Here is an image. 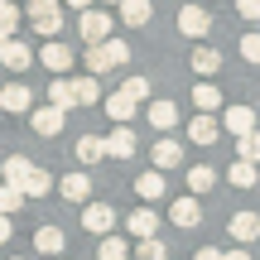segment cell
Wrapping results in <instances>:
<instances>
[{
  "instance_id": "obj_1",
  "label": "cell",
  "mask_w": 260,
  "mask_h": 260,
  "mask_svg": "<svg viewBox=\"0 0 260 260\" xmlns=\"http://www.w3.org/2000/svg\"><path fill=\"white\" fill-rule=\"evenodd\" d=\"M125 58H130L125 39H102V44H87V68H92V77H96V73H111V68L125 63Z\"/></svg>"
},
{
  "instance_id": "obj_2",
  "label": "cell",
  "mask_w": 260,
  "mask_h": 260,
  "mask_svg": "<svg viewBox=\"0 0 260 260\" xmlns=\"http://www.w3.org/2000/svg\"><path fill=\"white\" fill-rule=\"evenodd\" d=\"M19 15H24L44 39H53V34H58V24H63V5H58V0H29Z\"/></svg>"
},
{
  "instance_id": "obj_3",
  "label": "cell",
  "mask_w": 260,
  "mask_h": 260,
  "mask_svg": "<svg viewBox=\"0 0 260 260\" xmlns=\"http://www.w3.org/2000/svg\"><path fill=\"white\" fill-rule=\"evenodd\" d=\"M77 29H82L87 44H102V39H111V15L87 5V10H77Z\"/></svg>"
},
{
  "instance_id": "obj_4",
  "label": "cell",
  "mask_w": 260,
  "mask_h": 260,
  "mask_svg": "<svg viewBox=\"0 0 260 260\" xmlns=\"http://www.w3.org/2000/svg\"><path fill=\"white\" fill-rule=\"evenodd\" d=\"M82 226H87L92 236H111V226H116V207H106V203H87Z\"/></svg>"
},
{
  "instance_id": "obj_5",
  "label": "cell",
  "mask_w": 260,
  "mask_h": 260,
  "mask_svg": "<svg viewBox=\"0 0 260 260\" xmlns=\"http://www.w3.org/2000/svg\"><path fill=\"white\" fill-rule=\"evenodd\" d=\"M102 149L111 159H130V154H135V130H130V125H116L111 135H102Z\"/></svg>"
},
{
  "instance_id": "obj_6",
  "label": "cell",
  "mask_w": 260,
  "mask_h": 260,
  "mask_svg": "<svg viewBox=\"0 0 260 260\" xmlns=\"http://www.w3.org/2000/svg\"><path fill=\"white\" fill-rule=\"evenodd\" d=\"M29 106H34V92H29L24 82H5V92H0V111L19 116V111H29Z\"/></svg>"
},
{
  "instance_id": "obj_7",
  "label": "cell",
  "mask_w": 260,
  "mask_h": 260,
  "mask_svg": "<svg viewBox=\"0 0 260 260\" xmlns=\"http://www.w3.org/2000/svg\"><path fill=\"white\" fill-rule=\"evenodd\" d=\"M178 29H183L188 39H203L207 29H212V15H207L203 5H183V15H178Z\"/></svg>"
},
{
  "instance_id": "obj_8",
  "label": "cell",
  "mask_w": 260,
  "mask_h": 260,
  "mask_svg": "<svg viewBox=\"0 0 260 260\" xmlns=\"http://www.w3.org/2000/svg\"><path fill=\"white\" fill-rule=\"evenodd\" d=\"M29 121H34V135L53 140L58 130H63V111H58V106H39V111H29Z\"/></svg>"
},
{
  "instance_id": "obj_9",
  "label": "cell",
  "mask_w": 260,
  "mask_h": 260,
  "mask_svg": "<svg viewBox=\"0 0 260 260\" xmlns=\"http://www.w3.org/2000/svg\"><path fill=\"white\" fill-rule=\"evenodd\" d=\"M0 63H5L10 73H24V68L34 63V53H29V48L19 44V39H5V44H0Z\"/></svg>"
},
{
  "instance_id": "obj_10",
  "label": "cell",
  "mask_w": 260,
  "mask_h": 260,
  "mask_svg": "<svg viewBox=\"0 0 260 260\" xmlns=\"http://www.w3.org/2000/svg\"><path fill=\"white\" fill-rule=\"evenodd\" d=\"M178 164H183V145L169 140V135H159V145H154V169L164 174V169H178Z\"/></svg>"
},
{
  "instance_id": "obj_11",
  "label": "cell",
  "mask_w": 260,
  "mask_h": 260,
  "mask_svg": "<svg viewBox=\"0 0 260 260\" xmlns=\"http://www.w3.org/2000/svg\"><path fill=\"white\" fill-rule=\"evenodd\" d=\"M188 63H193V73H198V77H212L217 68H222V53H217L212 44H198V48H193V58H188Z\"/></svg>"
},
{
  "instance_id": "obj_12",
  "label": "cell",
  "mask_w": 260,
  "mask_h": 260,
  "mask_svg": "<svg viewBox=\"0 0 260 260\" xmlns=\"http://www.w3.org/2000/svg\"><path fill=\"white\" fill-rule=\"evenodd\" d=\"M0 174H5V188H24V183H29V174H34V164H29L24 154H10Z\"/></svg>"
},
{
  "instance_id": "obj_13",
  "label": "cell",
  "mask_w": 260,
  "mask_h": 260,
  "mask_svg": "<svg viewBox=\"0 0 260 260\" xmlns=\"http://www.w3.org/2000/svg\"><path fill=\"white\" fill-rule=\"evenodd\" d=\"M121 5V19L130 29H145L149 24V10H154V0H116Z\"/></svg>"
},
{
  "instance_id": "obj_14",
  "label": "cell",
  "mask_w": 260,
  "mask_h": 260,
  "mask_svg": "<svg viewBox=\"0 0 260 260\" xmlns=\"http://www.w3.org/2000/svg\"><path fill=\"white\" fill-rule=\"evenodd\" d=\"M39 58H44L48 73H68V68H73V48H68V44H44Z\"/></svg>"
},
{
  "instance_id": "obj_15",
  "label": "cell",
  "mask_w": 260,
  "mask_h": 260,
  "mask_svg": "<svg viewBox=\"0 0 260 260\" xmlns=\"http://www.w3.org/2000/svg\"><path fill=\"white\" fill-rule=\"evenodd\" d=\"M222 125L232 130V135H246V130H255V111H251V106H226Z\"/></svg>"
},
{
  "instance_id": "obj_16",
  "label": "cell",
  "mask_w": 260,
  "mask_h": 260,
  "mask_svg": "<svg viewBox=\"0 0 260 260\" xmlns=\"http://www.w3.org/2000/svg\"><path fill=\"white\" fill-rule=\"evenodd\" d=\"M58 188H63L68 203H87V193H92V174H68Z\"/></svg>"
},
{
  "instance_id": "obj_17",
  "label": "cell",
  "mask_w": 260,
  "mask_h": 260,
  "mask_svg": "<svg viewBox=\"0 0 260 260\" xmlns=\"http://www.w3.org/2000/svg\"><path fill=\"white\" fill-rule=\"evenodd\" d=\"M188 140H193V145H217V140H222V125L207 121V116H198V121L188 125Z\"/></svg>"
},
{
  "instance_id": "obj_18",
  "label": "cell",
  "mask_w": 260,
  "mask_h": 260,
  "mask_svg": "<svg viewBox=\"0 0 260 260\" xmlns=\"http://www.w3.org/2000/svg\"><path fill=\"white\" fill-rule=\"evenodd\" d=\"M149 125L154 130H174L178 125V106L174 102H149Z\"/></svg>"
},
{
  "instance_id": "obj_19",
  "label": "cell",
  "mask_w": 260,
  "mask_h": 260,
  "mask_svg": "<svg viewBox=\"0 0 260 260\" xmlns=\"http://www.w3.org/2000/svg\"><path fill=\"white\" fill-rule=\"evenodd\" d=\"M169 217H174V226H198V198H178L174 207H169Z\"/></svg>"
},
{
  "instance_id": "obj_20",
  "label": "cell",
  "mask_w": 260,
  "mask_h": 260,
  "mask_svg": "<svg viewBox=\"0 0 260 260\" xmlns=\"http://www.w3.org/2000/svg\"><path fill=\"white\" fill-rule=\"evenodd\" d=\"M232 236H236V241H255V236H260V217L255 212H236L232 217Z\"/></svg>"
},
{
  "instance_id": "obj_21",
  "label": "cell",
  "mask_w": 260,
  "mask_h": 260,
  "mask_svg": "<svg viewBox=\"0 0 260 260\" xmlns=\"http://www.w3.org/2000/svg\"><path fill=\"white\" fill-rule=\"evenodd\" d=\"M48 106H58V111L77 106V96H73V77H58V82L48 87Z\"/></svg>"
},
{
  "instance_id": "obj_22",
  "label": "cell",
  "mask_w": 260,
  "mask_h": 260,
  "mask_svg": "<svg viewBox=\"0 0 260 260\" xmlns=\"http://www.w3.org/2000/svg\"><path fill=\"white\" fill-rule=\"evenodd\" d=\"M154 226H159L154 212H130V217H125V232L140 236V241H145V236H154Z\"/></svg>"
},
{
  "instance_id": "obj_23",
  "label": "cell",
  "mask_w": 260,
  "mask_h": 260,
  "mask_svg": "<svg viewBox=\"0 0 260 260\" xmlns=\"http://www.w3.org/2000/svg\"><path fill=\"white\" fill-rule=\"evenodd\" d=\"M106 116H111L116 125H130V116H135V102H130V96H106Z\"/></svg>"
},
{
  "instance_id": "obj_24",
  "label": "cell",
  "mask_w": 260,
  "mask_h": 260,
  "mask_svg": "<svg viewBox=\"0 0 260 260\" xmlns=\"http://www.w3.org/2000/svg\"><path fill=\"white\" fill-rule=\"evenodd\" d=\"M34 251L58 255V251H63V232H58V226H39V232H34Z\"/></svg>"
},
{
  "instance_id": "obj_25",
  "label": "cell",
  "mask_w": 260,
  "mask_h": 260,
  "mask_svg": "<svg viewBox=\"0 0 260 260\" xmlns=\"http://www.w3.org/2000/svg\"><path fill=\"white\" fill-rule=\"evenodd\" d=\"M193 106L198 111H217V106H222V92H217L212 82H198L193 87Z\"/></svg>"
},
{
  "instance_id": "obj_26",
  "label": "cell",
  "mask_w": 260,
  "mask_h": 260,
  "mask_svg": "<svg viewBox=\"0 0 260 260\" xmlns=\"http://www.w3.org/2000/svg\"><path fill=\"white\" fill-rule=\"evenodd\" d=\"M135 193L149 198V203H154V198H164V174H159V169H154V174H140V178H135Z\"/></svg>"
},
{
  "instance_id": "obj_27",
  "label": "cell",
  "mask_w": 260,
  "mask_h": 260,
  "mask_svg": "<svg viewBox=\"0 0 260 260\" xmlns=\"http://www.w3.org/2000/svg\"><path fill=\"white\" fill-rule=\"evenodd\" d=\"M226 178H232L236 188H255V183H260V174H255V164H246V159H236V164L226 169Z\"/></svg>"
},
{
  "instance_id": "obj_28",
  "label": "cell",
  "mask_w": 260,
  "mask_h": 260,
  "mask_svg": "<svg viewBox=\"0 0 260 260\" xmlns=\"http://www.w3.org/2000/svg\"><path fill=\"white\" fill-rule=\"evenodd\" d=\"M236 159H246V164H255V159H260V130L236 135Z\"/></svg>"
},
{
  "instance_id": "obj_29",
  "label": "cell",
  "mask_w": 260,
  "mask_h": 260,
  "mask_svg": "<svg viewBox=\"0 0 260 260\" xmlns=\"http://www.w3.org/2000/svg\"><path fill=\"white\" fill-rule=\"evenodd\" d=\"M212 183H217V169H212V164H198V169H188V188H193V193H207Z\"/></svg>"
},
{
  "instance_id": "obj_30",
  "label": "cell",
  "mask_w": 260,
  "mask_h": 260,
  "mask_svg": "<svg viewBox=\"0 0 260 260\" xmlns=\"http://www.w3.org/2000/svg\"><path fill=\"white\" fill-rule=\"evenodd\" d=\"M77 159H82V164H96V159H106L102 135H82V140H77Z\"/></svg>"
},
{
  "instance_id": "obj_31",
  "label": "cell",
  "mask_w": 260,
  "mask_h": 260,
  "mask_svg": "<svg viewBox=\"0 0 260 260\" xmlns=\"http://www.w3.org/2000/svg\"><path fill=\"white\" fill-rule=\"evenodd\" d=\"M19 19H24V15H19L10 0H0V44H5V39H15V24H19Z\"/></svg>"
},
{
  "instance_id": "obj_32",
  "label": "cell",
  "mask_w": 260,
  "mask_h": 260,
  "mask_svg": "<svg viewBox=\"0 0 260 260\" xmlns=\"http://www.w3.org/2000/svg\"><path fill=\"white\" fill-rule=\"evenodd\" d=\"M73 96H77V106H92L102 96L96 92V77H73Z\"/></svg>"
},
{
  "instance_id": "obj_33",
  "label": "cell",
  "mask_w": 260,
  "mask_h": 260,
  "mask_svg": "<svg viewBox=\"0 0 260 260\" xmlns=\"http://www.w3.org/2000/svg\"><path fill=\"white\" fill-rule=\"evenodd\" d=\"M130 246L121 241V236H102V260H125Z\"/></svg>"
},
{
  "instance_id": "obj_34",
  "label": "cell",
  "mask_w": 260,
  "mask_h": 260,
  "mask_svg": "<svg viewBox=\"0 0 260 260\" xmlns=\"http://www.w3.org/2000/svg\"><path fill=\"white\" fill-rule=\"evenodd\" d=\"M19 203H24V193H19V188H5V183H0V217L19 212Z\"/></svg>"
},
{
  "instance_id": "obj_35",
  "label": "cell",
  "mask_w": 260,
  "mask_h": 260,
  "mask_svg": "<svg viewBox=\"0 0 260 260\" xmlns=\"http://www.w3.org/2000/svg\"><path fill=\"white\" fill-rule=\"evenodd\" d=\"M19 193H24V198H44V193H48V174H44V169H34V174H29V183L19 188Z\"/></svg>"
},
{
  "instance_id": "obj_36",
  "label": "cell",
  "mask_w": 260,
  "mask_h": 260,
  "mask_svg": "<svg viewBox=\"0 0 260 260\" xmlns=\"http://www.w3.org/2000/svg\"><path fill=\"white\" fill-rule=\"evenodd\" d=\"M135 255H140V260H169V251H164V246L154 241V236H145V241L135 246Z\"/></svg>"
},
{
  "instance_id": "obj_37",
  "label": "cell",
  "mask_w": 260,
  "mask_h": 260,
  "mask_svg": "<svg viewBox=\"0 0 260 260\" xmlns=\"http://www.w3.org/2000/svg\"><path fill=\"white\" fill-rule=\"evenodd\" d=\"M121 96H130V102L140 106V102H145V96H149V82H145V77H130V82L121 87Z\"/></svg>"
},
{
  "instance_id": "obj_38",
  "label": "cell",
  "mask_w": 260,
  "mask_h": 260,
  "mask_svg": "<svg viewBox=\"0 0 260 260\" xmlns=\"http://www.w3.org/2000/svg\"><path fill=\"white\" fill-rule=\"evenodd\" d=\"M241 58H246V63H260V34H246L241 39Z\"/></svg>"
},
{
  "instance_id": "obj_39",
  "label": "cell",
  "mask_w": 260,
  "mask_h": 260,
  "mask_svg": "<svg viewBox=\"0 0 260 260\" xmlns=\"http://www.w3.org/2000/svg\"><path fill=\"white\" fill-rule=\"evenodd\" d=\"M236 10H241L246 19H260V0H236Z\"/></svg>"
},
{
  "instance_id": "obj_40",
  "label": "cell",
  "mask_w": 260,
  "mask_h": 260,
  "mask_svg": "<svg viewBox=\"0 0 260 260\" xmlns=\"http://www.w3.org/2000/svg\"><path fill=\"white\" fill-rule=\"evenodd\" d=\"M10 232H15V222H10V217H0V246L10 241Z\"/></svg>"
},
{
  "instance_id": "obj_41",
  "label": "cell",
  "mask_w": 260,
  "mask_h": 260,
  "mask_svg": "<svg viewBox=\"0 0 260 260\" xmlns=\"http://www.w3.org/2000/svg\"><path fill=\"white\" fill-rule=\"evenodd\" d=\"M193 260H222V251H212V246H203V251H198Z\"/></svg>"
},
{
  "instance_id": "obj_42",
  "label": "cell",
  "mask_w": 260,
  "mask_h": 260,
  "mask_svg": "<svg viewBox=\"0 0 260 260\" xmlns=\"http://www.w3.org/2000/svg\"><path fill=\"white\" fill-rule=\"evenodd\" d=\"M222 260H251L246 251H222Z\"/></svg>"
},
{
  "instance_id": "obj_43",
  "label": "cell",
  "mask_w": 260,
  "mask_h": 260,
  "mask_svg": "<svg viewBox=\"0 0 260 260\" xmlns=\"http://www.w3.org/2000/svg\"><path fill=\"white\" fill-rule=\"evenodd\" d=\"M68 5H73V10H87V5H92V0H68Z\"/></svg>"
},
{
  "instance_id": "obj_44",
  "label": "cell",
  "mask_w": 260,
  "mask_h": 260,
  "mask_svg": "<svg viewBox=\"0 0 260 260\" xmlns=\"http://www.w3.org/2000/svg\"><path fill=\"white\" fill-rule=\"evenodd\" d=\"M15 260H24V255H15Z\"/></svg>"
},
{
  "instance_id": "obj_45",
  "label": "cell",
  "mask_w": 260,
  "mask_h": 260,
  "mask_svg": "<svg viewBox=\"0 0 260 260\" xmlns=\"http://www.w3.org/2000/svg\"><path fill=\"white\" fill-rule=\"evenodd\" d=\"M111 5H116V0H111Z\"/></svg>"
}]
</instances>
